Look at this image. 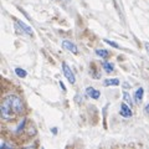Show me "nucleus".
<instances>
[{
	"mask_svg": "<svg viewBox=\"0 0 149 149\" xmlns=\"http://www.w3.org/2000/svg\"><path fill=\"white\" fill-rule=\"evenodd\" d=\"M0 109H1V117L5 119V120H14V119L17 117V114L15 113V112H14V109L11 108V106H10V103L8 102L6 98L3 101Z\"/></svg>",
	"mask_w": 149,
	"mask_h": 149,
	"instance_id": "1",
	"label": "nucleus"
},
{
	"mask_svg": "<svg viewBox=\"0 0 149 149\" xmlns=\"http://www.w3.org/2000/svg\"><path fill=\"white\" fill-rule=\"evenodd\" d=\"M6 100H8L9 103H10L11 108L14 109V112H15L17 116L24 113V103H22V101L19 96H15V95L9 96V97H6Z\"/></svg>",
	"mask_w": 149,
	"mask_h": 149,
	"instance_id": "2",
	"label": "nucleus"
},
{
	"mask_svg": "<svg viewBox=\"0 0 149 149\" xmlns=\"http://www.w3.org/2000/svg\"><path fill=\"white\" fill-rule=\"evenodd\" d=\"M61 68H62V72L65 74V77L67 78V81L71 83V85H73V83L76 82V76H74V73H73V71L71 70V67H70L66 62H62Z\"/></svg>",
	"mask_w": 149,
	"mask_h": 149,
	"instance_id": "3",
	"label": "nucleus"
},
{
	"mask_svg": "<svg viewBox=\"0 0 149 149\" xmlns=\"http://www.w3.org/2000/svg\"><path fill=\"white\" fill-rule=\"evenodd\" d=\"M15 27L20 31V32H24V34L26 35H29V36H32V34H34V31H32V29L29 26V25H26L24 21H21V20H16L15 21Z\"/></svg>",
	"mask_w": 149,
	"mask_h": 149,
	"instance_id": "4",
	"label": "nucleus"
},
{
	"mask_svg": "<svg viewBox=\"0 0 149 149\" xmlns=\"http://www.w3.org/2000/svg\"><path fill=\"white\" fill-rule=\"evenodd\" d=\"M62 49L68 51V52H72L74 55L78 54V47L76 46V44H73L72 41H70V40H63L62 41Z\"/></svg>",
	"mask_w": 149,
	"mask_h": 149,
	"instance_id": "5",
	"label": "nucleus"
},
{
	"mask_svg": "<svg viewBox=\"0 0 149 149\" xmlns=\"http://www.w3.org/2000/svg\"><path fill=\"white\" fill-rule=\"evenodd\" d=\"M119 114L122 116V117L124 118H129L132 117V107H130L129 104H127L125 102H123L122 104H120V111H119Z\"/></svg>",
	"mask_w": 149,
	"mask_h": 149,
	"instance_id": "6",
	"label": "nucleus"
},
{
	"mask_svg": "<svg viewBox=\"0 0 149 149\" xmlns=\"http://www.w3.org/2000/svg\"><path fill=\"white\" fill-rule=\"evenodd\" d=\"M86 95L88 97H91L92 100H98L101 97V92L98 90H96V88H93V87H87L86 88Z\"/></svg>",
	"mask_w": 149,
	"mask_h": 149,
	"instance_id": "7",
	"label": "nucleus"
},
{
	"mask_svg": "<svg viewBox=\"0 0 149 149\" xmlns=\"http://www.w3.org/2000/svg\"><path fill=\"white\" fill-rule=\"evenodd\" d=\"M143 96H144L143 87H138L136 92H134V102H136L137 104H141V102L143 101Z\"/></svg>",
	"mask_w": 149,
	"mask_h": 149,
	"instance_id": "8",
	"label": "nucleus"
},
{
	"mask_svg": "<svg viewBox=\"0 0 149 149\" xmlns=\"http://www.w3.org/2000/svg\"><path fill=\"white\" fill-rule=\"evenodd\" d=\"M120 83L119 78H106L103 81V86L108 87V86H118Z\"/></svg>",
	"mask_w": 149,
	"mask_h": 149,
	"instance_id": "9",
	"label": "nucleus"
},
{
	"mask_svg": "<svg viewBox=\"0 0 149 149\" xmlns=\"http://www.w3.org/2000/svg\"><path fill=\"white\" fill-rule=\"evenodd\" d=\"M102 67H103V70L107 72V73H111L114 71V65L109 62V61H103V63H102Z\"/></svg>",
	"mask_w": 149,
	"mask_h": 149,
	"instance_id": "10",
	"label": "nucleus"
},
{
	"mask_svg": "<svg viewBox=\"0 0 149 149\" xmlns=\"http://www.w3.org/2000/svg\"><path fill=\"white\" fill-rule=\"evenodd\" d=\"M96 55L100 56L101 58H107L109 56V51L108 50H104V49H97L96 50Z\"/></svg>",
	"mask_w": 149,
	"mask_h": 149,
	"instance_id": "11",
	"label": "nucleus"
},
{
	"mask_svg": "<svg viewBox=\"0 0 149 149\" xmlns=\"http://www.w3.org/2000/svg\"><path fill=\"white\" fill-rule=\"evenodd\" d=\"M123 100H124V102L127 104H129L130 107L133 106V101H132V97H130V95L128 92H123Z\"/></svg>",
	"mask_w": 149,
	"mask_h": 149,
	"instance_id": "12",
	"label": "nucleus"
},
{
	"mask_svg": "<svg viewBox=\"0 0 149 149\" xmlns=\"http://www.w3.org/2000/svg\"><path fill=\"white\" fill-rule=\"evenodd\" d=\"M15 73H16L17 77H21V78H24V77L27 76V73H26L25 70H22V68H20V67H16V68H15Z\"/></svg>",
	"mask_w": 149,
	"mask_h": 149,
	"instance_id": "13",
	"label": "nucleus"
},
{
	"mask_svg": "<svg viewBox=\"0 0 149 149\" xmlns=\"http://www.w3.org/2000/svg\"><path fill=\"white\" fill-rule=\"evenodd\" d=\"M25 124H26V119L24 118L21 120V123L19 124V127H17V129H16V133H20V132H22V130L25 129Z\"/></svg>",
	"mask_w": 149,
	"mask_h": 149,
	"instance_id": "14",
	"label": "nucleus"
},
{
	"mask_svg": "<svg viewBox=\"0 0 149 149\" xmlns=\"http://www.w3.org/2000/svg\"><path fill=\"white\" fill-rule=\"evenodd\" d=\"M104 42H106V44H108L109 46H112V47H114V49H119V45H118L117 42H114V41H111V40L104 39Z\"/></svg>",
	"mask_w": 149,
	"mask_h": 149,
	"instance_id": "15",
	"label": "nucleus"
},
{
	"mask_svg": "<svg viewBox=\"0 0 149 149\" xmlns=\"http://www.w3.org/2000/svg\"><path fill=\"white\" fill-rule=\"evenodd\" d=\"M0 146H1V148H5V147H13V144H9V143H1Z\"/></svg>",
	"mask_w": 149,
	"mask_h": 149,
	"instance_id": "16",
	"label": "nucleus"
},
{
	"mask_svg": "<svg viewBox=\"0 0 149 149\" xmlns=\"http://www.w3.org/2000/svg\"><path fill=\"white\" fill-rule=\"evenodd\" d=\"M144 113H146V114H149V103H148L146 107H144Z\"/></svg>",
	"mask_w": 149,
	"mask_h": 149,
	"instance_id": "17",
	"label": "nucleus"
},
{
	"mask_svg": "<svg viewBox=\"0 0 149 149\" xmlns=\"http://www.w3.org/2000/svg\"><path fill=\"white\" fill-rule=\"evenodd\" d=\"M144 47H146V50H147V54L149 55V42H146V44H144Z\"/></svg>",
	"mask_w": 149,
	"mask_h": 149,
	"instance_id": "18",
	"label": "nucleus"
},
{
	"mask_svg": "<svg viewBox=\"0 0 149 149\" xmlns=\"http://www.w3.org/2000/svg\"><path fill=\"white\" fill-rule=\"evenodd\" d=\"M60 86H61V88H62L63 91H66V87H65V85L62 83V81H60Z\"/></svg>",
	"mask_w": 149,
	"mask_h": 149,
	"instance_id": "19",
	"label": "nucleus"
},
{
	"mask_svg": "<svg viewBox=\"0 0 149 149\" xmlns=\"http://www.w3.org/2000/svg\"><path fill=\"white\" fill-rule=\"evenodd\" d=\"M52 132H54V134H56V133H57V128L54 127V128H52Z\"/></svg>",
	"mask_w": 149,
	"mask_h": 149,
	"instance_id": "20",
	"label": "nucleus"
}]
</instances>
